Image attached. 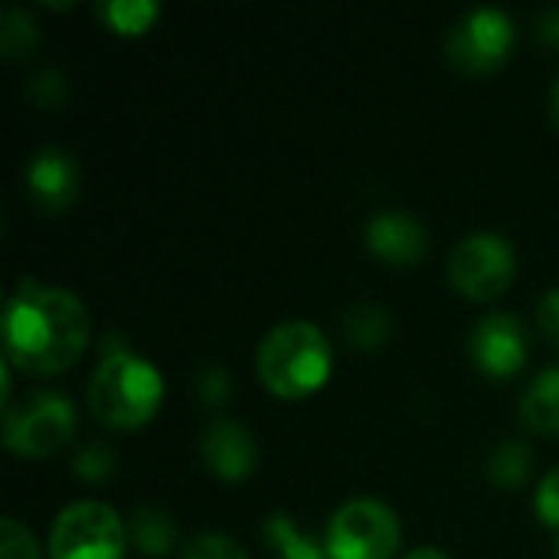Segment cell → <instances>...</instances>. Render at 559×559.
Instances as JSON below:
<instances>
[{
    "label": "cell",
    "instance_id": "6da1fadb",
    "mask_svg": "<svg viewBox=\"0 0 559 559\" xmlns=\"http://www.w3.org/2000/svg\"><path fill=\"white\" fill-rule=\"evenodd\" d=\"M88 334V311L66 288L23 278L7 295L3 354L7 364L23 373L52 377L69 370L82 357Z\"/></svg>",
    "mask_w": 559,
    "mask_h": 559
},
{
    "label": "cell",
    "instance_id": "7a4b0ae2",
    "mask_svg": "<svg viewBox=\"0 0 559 559\" xmlns=\"http://www.w3.org/2000/svg\"><path fill=\"white\" fill-rule=\"evenodd\" d=\"M255 373L272 396L301 400L324 386L331 373V344L311 321H285L262 337Z\"/></svg>",
    "mask_w": 559,
    "mask_h": 559
},
{
    "label": "cell",
    "instance_id": "3957f363",
    "mask_svg": "<svg viewBox=\"0 0 559 559\" xmlns=\"http://www.w3.org/2000/svg\"><path fill=\"white\" fill-rule=\"evenodd\" d=\"M164 400V377L157 367L131 350L102 357L88 380V409L111 429L144 426Z\"/></svg>",
    "mask_w": 559,
    "mask_h": 559
},
{
    "label": "cell",
    "instance_id": "277c9868",
    "mask_svg": "<svg viewBox=\"0 0 559 559\" xmlns=\"http://www.w3.org/2000/svg\"><path fill=\"white\" fill-rule=\"evenodd\" d=\"M75 432V409L62 393L33 390L20 403L3 406V442L13 455L46 459Z\"/></svg>",
    "mask_w": 559,
    "mask_h": 559
},
{
    "label": "cell",
    "instance_id": "5b68a950",
    "mask_svg": "<svg viewBox=\"0 0 559 559\" xmlns=\"http://www.w3.org/2000/svg\"><path fill=\"white\" fill-rule=\"evenodd\" d=\"M400 547V518L377 498L344 501L324 534L331 559H390Z\"/></svg>",
    "mask_w": 559,
    "mask_h": 559
},
{
    "label": "cell",
    "instance_id": "8992f818",
    "mask_svg": "<svg viewBox=\"0 0 559 559\" xmlns=\"http://www.w3.org/2000/svg\"><path fill=\"white\" fill-rule=\"evenodd\" d=\"M128 531L102 501L69 504L49 531L52 559H121Z\"/></svg>",
    "mask_w": 559,
    "mask_h": 559
},
{
    "label": "cell",
    "instance_id": "52a82bcc",
    "mask_svg": "<svg viewBox=\"0 0 559 559\" xmlns=\"http://www.w3.org/2000/svg\"><path fill=\"white\" fill-rule=\"evenodd\" d=\"M518 272L514 249L498 233H468L455 242L449 255V278L459 288V295L472 301H491L508 292L511 278Z\"/></svg>",
    "mask_w": 559,
    "mask_h": 559
},
{
    "label": "cell",
    "instance_id": "ba28073f",
    "mask_svg": "<svg viewBox=\"0 0 559 559\" xmlns=\"http://www.w3.org/2000/svg\"><path fill=\"white\" fill-rule=\"evenodd\" d=\"M514 49V23L498 7H478L455 20L445 36L449 62L465 75L495 72Z\"/></svg>",
    "mask_w": 559,
    "mask_h": 559
},
{
    "label": "cell",
    "instance_id": "9c48e42d",
    "mask_svg": "<svg viewBox=\"0 0 559 559\" xmlns=\"http://www.w3.org/2000/svg\"><path fill=\"white\" fill-rule=\"evenodd\" d=\"M468 357L488 377H498V380L514 377L527 360V334L518 314L491 311L478 318L468 334Z\"/></svg>",
    "mask_w": 559,
    "mask_h": 559
},
{
    "label": "cell",
    "instance_id": "30bf717a",
    "mask_svg": "<svg viewBox=\"0 0 559 559\" xmlns=\"http://www.w3.org/2000/svg\"><path fill=\"white\" fill-rule=\"evenodd\" d=\"M29 200L46 213H62L79 193V164L66 147H39L23 170Z\"/></svg>",
    "mask_w": 559,
    "mask_h": 559
},
{
    "label": "cell",
    "instance_id": "8fae6325",
    "mask_svg": "<svg viewBox=\"0 0 559 559\" xmlns=\"http://www.w3.org/2000/svg\"><path fill=\"white\" fill-rule=\"evenodd\" d=\"M200 459L223 481H242L259 462V445L252 432L236 419H213L200 432Z\"/></svg>",
    "mask_w": 559,
    "mask_h": 559
},
{
    "label": "cell",
    "instance_id": "7c38bea8",
    "mask_svg": "<svg viewBox=\"0 0 559 559\" xmlns=\"http://www.w3.org/2000/svg\"><path fill=\"white\" fill-rule=\"evenodd\" d=\"M364 239L373 255H380L390 265H413L429 249V233L423 219H416L406 210H380L370 216Z\"/></svg>",
    "mask_w": 559,
    "mask_h": 559
},
{
    "label": "cell",
    "instance_id": "4fadbf2b",
    "mask_svg": "<svg viewBox=\"0 0 559 559\" xmlns=\"http://www.w3.org/2000/svg\"><path fill=\"white\" fill-rule=\"evenodd\" d=\"M521 419L540 436H559V367L537 373L521 400Z\"/></svg>",
    "mask_w": 559,
    "mask_h": 559
},
{
    "label": "cell",
    "instance_id": "5bb4252c",
    "mask_svg": "<svg viewBox=\"0 0 559 559\" xmlns=\"http://www.w3.org/2000/svg\"><path fill=\"white\" fill-rule=\"evenodd\" d=\"M341 328H344V337H347L350 347H357V350H377V347L386 344L393 321H390V311L383 305L357 301V305H350L344 311Z\"/></svg>",
    "mask_w": 559,
    "mask_h": 559
},
{
    "label": "cell",
    "instance_id": "9a60e30c",
    "mask_svg": "<svg viewBox=\"0 0 559 559\" xmlns=\"http://www.w3.org/2000/svg\"><path fill=\"white\" fill-rule=\"evenodd\" d=\"M134 547L144 557H167L177 544V531L167 511L160 508H138L131 514V527H128Z\"/></svg>",
    "mask_w": 559,
    "mask_h": 559
},
{
    "label": "cell",
    "instance_id": "2e32d148",
    "mask_svg": "<svg viewBox=\"0 0 559 559\" xmlns=\"http://www.w3.org/2000/svg\"><path fill=\"white\" fill-rule=\"evenodd\" d=\"M265 540L272 544L275 559H331L324 547H318L311 537L298 531V524L288 514H272L265 521Z\"/></svg>",
    "mask_w": 559,
    "mask_h": 559
},
{
    "label": "cell",
    "instance_id": "e0dca14e",
    "mask_svg": "<svg viewBox=\"0 0 559 559\" xmlns=\"http://www.w3.org/2000/svg\"><path fill=\"white\" fill-rule=\"evenodd\" d=\"M534 468V455L524 442H501L488 452V478L498 488H521Z\"/></svg>",
    "mask_w": 559,
    "mask_h": 559
},
{
    "label": "cell",
    "instance_id": "ac0fdd59",
    "mask_svg": "<svg viewBox=\"0 0 559 559\" xmlns=\"http://www.w3.org/2000/svg\"><path fill=\"white\" fill-rule=\"evenodd\" d=\"M36 39H39V26H36L33 13H26L23 7H7L0 13V52L7 59L29 56Z\"/></svg>",
    "mask_w": 559,
    "mask_h": 559
},
{
    "label": "cell",
    "instance_id": "d6986e66",
    "mask_svg": "<svg viewBox=\"0 0 559 559\" xmlns=\"http://www.w3.org/2000/svg\"><path fill=\"white\" fill-rule=\"evenodd\" d=\"M98 16L118 33H144L154 16H160V3L154 0H105L98 3Z\"/></svg>",
    "mask_w": 559,
    "mask_h": 559
},
{
    "label": "cell",
    "instance_id": "ffe728a7",
    "mask_svg": "<svg viewBox=\"0 0 559 559\" xmlns=\"http://www.w3.org/2000/svg\"><path fill=\"white\" fill-rule=\"evenodd\" d=\"M115 465H118V459H115V452H111L105 442H85V445L72 455L75 475H79L82 481H88V485H98V481L111 478Z\"/></svg>",
    "mask_w": 559,
    "mask_h": 559
},
{
    "label": "cell",
    "instance_id": "44dd1931",
    "mask_svg": "<svg viewBox=\"0 0 559 559\" xmlns=\"http://www.w3.org/2000/svg\"><path fill=\"white\" fill-rule=\"evenodd\" d=\"M26 95L39 105V108H59L66 102V79L59 69L43 66L29 75L26 82Z\"/></svg>",
    "mask_w": 559,
    "mask_h": 559
},
{
    "label": "cell",
    "instance_id": "7402d4cb",
    "mask_svg": "<svg viewBox=\"0 0 559 559\" xmlns=\"http://www.w3.org/2000/svg\"><path fill=\"white\" fill-rule=\"evenodd\" d=\"M180 559H249L246 547L223 534H200L187 544Z\"/></svg>",
    "mask_w": 559,
    "mask_h": 559
},
{
    "label": "cell",
    "instance_id": "603a6c76",
    "mask_svg": "<svg viewBox=\"0 0 559 559\" xmlns=\"http://www.w3.org/2000/svg\"><path fill=\"white\" fill-rule=\"evenodd\" d=\"M0 559H39L33 534L13 518L0 521Z\"/></svg>",
    "mask_w": 559,
    "mask_h": 559
},
{
    "label": "cell",
    "instance_id": "cb8c5ba5",
    "mask_svg": "<svg viewBox=\"0 0 559 559\" xmlns=\"http://www.w3.org/2000/svg\"><path fill=\"white\" fill-rule=\"evenodd\" d=\"M197 400L206 403V406H223L229 400V373L219 367V364H206L200 373H197Z\"/></svg>",
    "mask_w": 559,
    "mask_h": 559
},
{
    "label": "cell",
    "instance_id": "d4e9b609",
    "mask_svg": "<svg viewBox=\"0 0 559 559\" xmlns=\"http://www.w3.org/2000/svg\"><path fill=\"white\" fill-rule=\"evenodd\" d=\"M537 518L547 527H559V468H554L537 488Z\"/></svg>",
    "mask_w": 559,
    "mask_h": 559
},
{
    "label": "cell",
    "instance_id": "484cf974",
    "mask_svg": "<svg viewBox=\"0 0 559 559\" xmlns=\"http://www.w3.org/2000/svg\"><path fill=\"white\" fill-rule=\"evenodd\" d=\"M537 328H540L544 341L559 350V285L540 298V305H537Z\"/></svg>",
    "mask_w": 559,
    "mask_h": 559
},
{
    "label": "cell",
    "instance_id": "4316f807",
    "mask_svg": "<svg viewBox=\"0 0 559 559\" xmlns=\"http://www.w3.org/2000/svg\"><path fill=\"white\" fill-rule=\"evenodd\" d=\"M534 33L540 36V43H544V46H554V49H559V7H547V10H540V13H537V20H534Z\"/></svg>",
    "mask_w": 559,
    "mask_h": 559
},
{
    "label": "cell",
    "instance_id": "83f0119b",
    "mask_svg": "<svg viewBox=\"0 0 559 559\" xmlns=\"http://www.w3.org/2000/svg\"><path fill=\"white\" fill-rule=\"evenodd\" d=\"M403 559H452L449 554H442V550H436V547H416V550H409Z\"/></svg>",
    "mask_w": 559,
    "mask_h": 559
},
{
    "label": "cell",
    "instance_id": "f1b7e54d",
    "mask_svg": "<svg viewBox=\"0 0 559 559\" xmlns=\"http://www.w3.org/2000/svg\"><path fill=\"white\" fill-rule=\"evenodd\" d=\"M550 121L559 128V79L554 82V88H550Z\"/></svg>",
    "mask_w": 559,
    "mask_h": 559
},
{
    "label": "cell",
    "instance_id": "f546056e",
    "mask_svg": "<svg viewBox=\"0 0 559 559\" xmlns=\"http://www.w3.org/2000/svg\"><path fill=\"white\" fill-rule=\"evenodd\" d=\"M557 557H559V544H557Z\"/></svg>",
    "mask_w": 559,
    "mask_h": 559
}]
</instances>
